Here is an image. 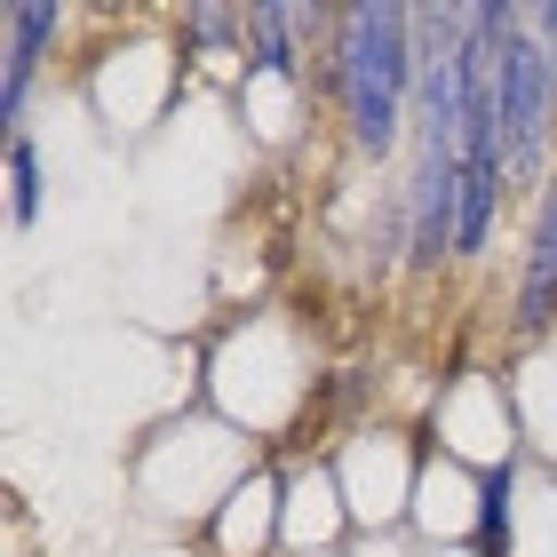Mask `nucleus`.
Listing matches in <instances>:
<instances>
[{
  "label": "nucleus",
  "mask_w": 557,
  "mask_h": 557,
  "mask_svg": "<svg viewBox=\"0 0 557 557\" xmlns=\"http://www.w3.org/2000/svg\"><path fill=\"white\" fill-rule=\"evenodd\" d=\"M414 112V9L359 0L335 33V120L359 160H391Z\"/></svg>",
  "instance_id": "1"
},
{
  "label": "nucleus",
  "mask_w": 557,
  "mask_h": 557,
  "mask_svg": "<svg viewBox=\"0 0 557 557\" xmlns=\"http://www.w3.org/2000/svg\"><path fill=\"white\" fill-rule=\"evenodd\" d=\"M494 112H502V175L510 191H534L557 175V64L525 33V16L494 48Z\"/></svg>",
  "instance_id": "2"
},
{
  "label": "nucleus",
  "mask_w": 557,
  "mask_h": 557,
  "mask_svg": "<svg viewBox=\"0 0 557 557\" xmlns=\"http://www.w3.org/2000/svg\"><path fill=\"white\" fill-rule=\"evenodd\" d=\"M510 335L542 343L557 335V175L534 199V223H525V271H518V302H510Z\"/></svg>",
  "instance_id": "3"
},
{
  "label": "nucleus",
  "mask_w": 557,
  "mask_h": 557,
  "mask_svg": "<svg viewBox=\"0 0 557 557\" xmlns=\"http://www.w3.org/2000/svg\"><path fill=\"white\" fill-rule=\"evenodd\" d=\"M302 57H311L302 9L256 0V9H247V81H287V88H302V81H311V72H302Z\"/></svg>",
  "instance_id": "4"
},
{
  "label": "nucleus",
  "mask_w": 557,
  "mask_h": 557,
  "mask_svg": "<svg viewBox=\"0 0 557 557\" xmlns=\"http://www.w3.org/2000/svg\"><path fill=\"white\" fill-rule=\"evenodd\" d=\"M247 57V9H223V0H191L184 9V57Z\"/></svg>",
  "instance_id": "5"
},
{
  "label": "nucleus",
  "mask_w": 557,
  "mask_h": 557,
  "mask_svg": "<svg viewBox=\"0 0 557 557\" xmlns=\"http://www.w3.org/2000/svg\"><path fill=\"white\" fill-rule=\"evenodd\" d=\"M510 486H518V470H510V454L478 478V557H510Z\"/></svg>",
  "instance_id": "6"
},
{
  "label": "nucleus",
  "mask_w": 557,
  "mask_h": 557,
  "mask_svg": "<svg viewBox=\"0 0 557 557\" xmlns=\"http://www.w3.org/2000/svg\"><path fill=\"white\" fill-rule=\"evenodd\" d=\"M0 24H9V48H24V57L48 64V57H57V40H64V24H72V9H57V0H16Z\"/></svg>",
  "instance_id": "7"
},
{
  "label": "nucleus",
  "mask_w": 557,
  "mask_h": 557,
  "mask_svg": "<svg viewBox=\"0 0 557 557\" xmlns=\"http://www.w3.org/2000/svg\"><path fill=\"white\" fill-rule=\"evenodd\" d=\"M48 208V184H40V144L33 136H9V215H16V232H33Z\"/></svg>",
  "instance_id": "8"
},
{
  "label": "nucleus",
  "mask_w": 557,
  "mask_h": 557,
  "mask_svg": "<svg viewBox=\"0 0 557 557\" xmlns=\"http://www.w3.org/2000/svg\"><path fill=\"white\" fill-rule=\"evenodd\" d=\"M33 81H40V57H24V48H0V128H9V136H24Z\"/></svg>",
  "instance_id": "9"
}]
</instances>
